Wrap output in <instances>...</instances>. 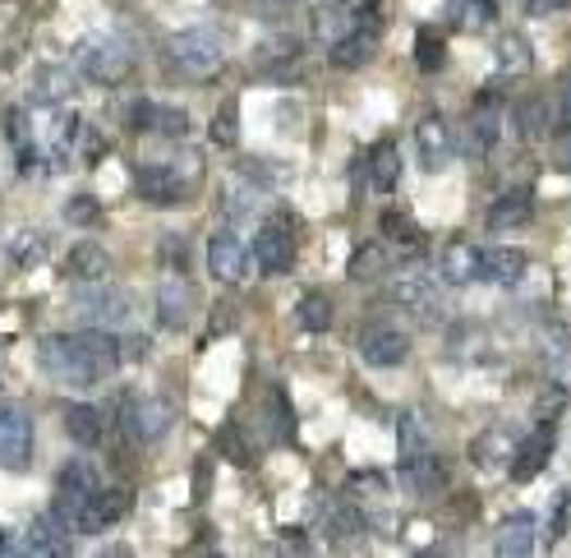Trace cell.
I'll return each instance as SVG.
<instances>
[{"mask_svg":"<svg viewBox=\"0 0 571 558\" xmlns=\"http://www.w3.org/2000/svg\"><path fill=\"white\" fill-rule=\"evenodd\" d=\"M37 364L74 388H88V383L107 379L115 364H121V342L102 328H84V333H51L37 346Z\"/></svg>","mask_w":571,"mask_h":558,"instance_id":"6da1fadb","label":"cell"},{"mask_svg":"<svg viewBox=\"0 0 571 558\" xmlns=\"http://www.w3.org/2000/svg\"><path fill=\"white\" fill-rule=\"evenodd\" d=\"M166 61L181 79H194V84H208L216 74L226 70V55H222V42L208 33V28H189V33H175L171 47H166Z\"/></svg>","mask_w":571,"mask_h":558,"instance_id":"7a4b0ae2","label":"cell"},{"mask_svg":"<svg viewBox=\"0 0 571 558\" xmlns=\"http://www.w3.org/2000/svg\"><path fill=\"white\" fill-rule=\"evenodd\" d=\"M139 195L157 208H181L189 199L194 181H199V158H181V162H144L134 171Z\"/></svg>","mask_w":571,"mask_h":558,"instance_id":"3957f363","label":"cell"},{"mask_svg":"<svg viewBox=\"0 0 571 558\" xmlns=\"http://www.w3.org/2000/svg\"><path fill=\"white\" fill-rule=\"evenodd\" d=\"M78 70H84V79L115 88L134 74V51L121 37H88V42H78Z\"/></svg>","mask_w":571,"mask_h":558,"instance_id":"277c9868","label":"cell"},{"mask_svg":"<svg viewBox=\"0 0 571 558\" xmlns=\"http://www.w3.org/2000/svg\"><path fill=\"white\" fill-rule=\"evenodd\" d=\"M129 310H134V300L121 292V286H107V282H88L84 292H78V314L88 319V328H125L129 323Z\"/></svg>","mask_w":571,"mask_h":558,"instance_id":"5b68a950","label":"cell"},{"mask_svg":"<svg viewBox=\"0 0 571 558\" xmlns=\"http://www.w3.org/2000/svg\"><path fill=\"white\" fill-rule=\"evenodd\" d=\"M253 263L263 268V277H277L295 263V218L277 213L259 226V240H253Z\"/></svg>","mask_w":571,"mask_h":558,"instance_id":"8992f818","label":"cell"},{"mask_svg":"<svg viewBox=\"0 0 571 558\" xmlns=\"http://www.w3.org/2000/svg\"><path fill=\"white\" fill-rule=\"evenodd\" d=\"M97 489H102V480H97L92 461H84V457L65 461L61 475H55V498H61V504H55V512L70 517V522H78V508H84ZM74 531H78V526H74Z\"/></svg>","mask_w":571,"mask_h":558,"instance_id":"52a82bcc","label":"cell"},{"mask_svg":"<svg viewBox=\"0 0 571 558\" xmlns=\"http://www.w3.org/2000/svg\"><path fill=\"white\" fill-rule=\"evenodd\" d=\"M33 461V420L18 407H0V471H24Z\"/></svg>","mask_w":571,"mask_h":558,"instance_id":"ba28073f","label":"cell"},{"mask_svg":"<svg viewBox=\"0 0 571 558\" xmlns=\"http://www.w3.org/2000/svg\"><path fill=\"white\" fill-rule=\"evenodd\" d=\"M447 461L438 452H406L401 461V485L415 494V498H443L447 494Z\"/></svg>","mask_w":571,"mask_h":558,"instance_id":"9c48e42d","label":"cell"},{"mask_svg":"<svg viewBox=\"0 0 571 558\" xmlns=\"http://www.w3.org/2000/svg\"><path fill=\"white\" fill-rule=\"evenodd\" d=\"M171 420H175V411L162 397H129L121 411V425L139 438V444H157V438L171 430Z\"/></svg>","mask_w":571,"mask_h":558,"instance_id":"30bf717a","label":"cell"},{"mask_svg":"<svg viewBox=\"0 0 571 558\" xmlns=\"http://www.w3.org/2000/svg\"><path fill=\"white\" fill-rule=\"evenodd\" d=\"M451 152H457V129H451L443 115H424L415 125V158L424 171H443L451 162Z\"/></svg>","mask_w":571,"mask_h":558,"instance_id":"8fae6325","label":"cell"},{"mask_svg":"<svg viewBox=\"0 0 571 558\" xmlns=\"http://www.w3.org/2000/svg\"><path fill=\"white\" fill-rule=\"evenodd\" d=\"M554 420H539V430L535 434H525V444L521 448H511V480L517 485H530L544 467H548V457H554Z\"/></svg>","mask_w":571,"mask_h":558,"instance_id":"7c38bea8","label":"cell"},{"mask_svg":"<svg viewBox=\"0 0 571 558\" xmlns=\"http://www.w3.org/2000/svg\"><path fill=\"white\" fill-rule=\"evenodd\" d=\"M129 508H134V494L129 489H97L84 508H78V531L84 535H97V531H107V526H115L121 517H129Z\"/></svg>","mask_w":571,"mask_h":558,"instance_id":"4fadbf2b","label":"cell"},{"mask_svg":"<svg viewBox=\"0 0 571 558\" xmlns=\"http://www.w3.org/2000/svg\"><path fill=\"white\" fill-rule=\"evenodd\" d=\"M208 273L216 282H245L249 249H245V240L235 236V231H216V236L208 240Z\"/></svg>","mask_w":571,"mask_h":558,"instance_id":"5bb4252c","label":"cell"},{"mask_svg":"<svg viewBox=\"0 0 571 558\" xmlns=\"http://www.w3.org/2000/svg\"><path fill=\"white\" fill-rule=\"evenodd\" d=\"M157 323H162V328H175V333L194 323V286L185 277L157 282Z\"/></svg>","mask_w":571,"mask_h":558,"instance_id":"9a60e30c","label":"cell"},{"mask_svg":"<svg viewBox=\"0 0 571 558\" xmlns=\"http://www.w3.org/2000/svg\"><path fill=\"white\" fill-rule=\"evenodd\" d=\"M457 144L466 158H484V152H494L498 144V111H494V98H488V88H484V98L475 107V115L457 129Z\"/></svg>","mask_w":571,"mask_h":558,"instance_id":"2e32d148","label":"cell"},{"mask_svg":"<svg viewBox=\"0 0 571 558\" xmlns=\"http://www.w3.org/2000/svg\"><path fill=\"white\" fill-rule=\"evenodd\" d=\"M253 65H259L268 79H295L305 70V47L295 37H268V42L253 51Z\"/></svg>","mask_w":571,"mask_h":558,"instance_id":"e0dca14e","label":"cell"},{"mask_svg":"<svg viewBox=\"0 0 571 558\" xmlns=\"http://www.w3.org/2000/svg\"><path fill=\"white\" fill-rule=\"evenodd\" d=\"M494 549L502 558H530L539 549V522L530 512H511L507 522L498 526V535H494Z\"/></svg>","mask_w":571,"mask_h":558,"instance_id":"ac0fdd59","label":"cell"},{"mask_svg":"<svg viewBox=\"0 0 571 558\" xmlns=\"http://www.w3.org/2000/svg\"><path fill=\"white\" fill-rule=\"evenodd\" d=\"M360 356L369 364H378V370H397V364H406V356H410V337L397 328H369L360 337Z\"/></svg>","mask_w":571,"mask_h":558,"instance_id":"d6986e66","label":"cell"},{"mask_svg":"<svg viewBox=\"0 0 571 558\" xmlns=\"http://www.w3.org/2000/svg\"><path fill=\"white\" fill-rule=\"evenodd\" d=\"M387 296H392V305H401V310H410V314H438V286H433V277H424V273H406V277H397L387 286Z\"/></svg>","mask_w":571,"mask_h":558,"instance_id":"ffe728a7","label":"cell"},{"mask_svg":"<svg viewBox=\"0 0 571 558\" xmlns=\"http://www.w3.org/2000/svg\"><path fill=\"white\" fill-rule=\"evenodd\" d=\"M373 51H378V33H369V28H346L342 37H332L327 61H332V70H360V65L373 61Z\"/></svg>","mask_w":571,"mask_h":558,"instance_id":"44dd1931","label":"cell"},{"mask_svg":"<svg viewBox=\"0 0 571 558\" xmlns=\"http://www.w3.org/2000/svg\"><path fill=\"white\" fill-rule=\"evenodd\" d=\"M134 129H144V134H162V139H185V134H189V115H185L181 107L139 102V107H134Z\"/></svg>","mask_w":571,"mask_h":558,"instance_id":"7402d4cb","label":"cell"},{"mask_svg":"<svg viewBox=\"0 0 571 558\" xmlns=\"http://www.w3.org/2000/svg\"><path fill=\"white\" fill-rule=\"evenodd\" d=\"M65 277L74 282H107L111 277V259H107V249L102 245H92V240H78L70 249V259H65Z\"/></svg>","mask_w":571,"mask_h":558,"instance_id":"603a6c76","label":"cell"},{"mask_svg":"<svg viewBox=\"0 0 571 558\" xmlns=\"http://www.w3.org/2000/svg\"><path fill=\"white\" fill-rule=\"evenodd\" d=\"M480 255H484V249H475L470 240H451L443 249V282H451V286L480 282Z\"/></svg>","mask_w":571,"mask_h":558,"instance_id":"cb8c5ba5","label":"cell"},{"mask_svg":"<svg viewBox=\"0 0 571 558\" xmlns=\"http://www.w3.org/2000/svg\"><path fill=\"white\" fill-rule=\"evenodd\" d=\"M525 255L521 249H488L480 255V282H498V286H517L525 277Z\"/></svg>","mask_w":571,"mask_h":558,"instance_id":"d4e9b609","label":"cell"},{"mask_svg":"<svg viewBox=\"0 0 571 558\" xmlns=\"http://www.w3.org/2000/svg\"><path fill=\"white\" fill-rule=\"evenodd\" d=\"M61 416H65V434L74 438V444H84V448L102 444L107 425H102V411H97V407H88V401H70Z\"/></svg>","mask_w":571,"mask_h":558,"instance_id":"484cf974","label":"cell"},{"mask_svg":"<svg viewBox=\"0 0 571 558\" xmlns=\"http://www.w3.org/2000/svg\"><path fill=\"white\" fill-rule=\"evenodd\" d=\"M263 430L272 444H295V411H290V397L282 388H268V397H263Z\"/></svg>","mask_w":571,"mask_h":558,"instance_id":"4316f807","label":"cell"},{"mask_svg":"<svg viewBox=\"0 0 571 558\" xmlns=\"http://www.w3.org/2000/svg\"><path fill=\"white\" fill-rule=\"evenodd\" d=\"M397 181H401V152H397V144H378L369 152V185L378 189V195H392Z\"/></svg>","mask_w":571,"mask_h":558,"instance_id":"83f0119b","label":"cell"},{"mask_svg":"<svg viewBox=\"0 0 571 558\" xmlns=\"http://www.w3.org/2000/svg\"><path fill=\"white\" fill-rule=\"evenodd\" d=\"M511 129H517L521 144H539L544 134H548V102L544 98L517 102V111H511Z\"/></svg>","mask_w":571,"mask_h":558,"instance_id":"f1b7e54d","label":"cell"},{"mask_svg":"<svg viewBox=\"0 0 571 558\" xmlns=\"http://www.w3.org/2000/svg\"><path fill=\"white\" fill-rule=\"evenodd\" d=\"M535 61V51H530L525 33H502L498 37V79H521Z\"/></svg>","mask_w":571,"mask_h":558,"instance_id":"f546056e","label":"cell"},{"mask_svg":"<svg viewBox=\"0 0 571 558\" xmlns=\"http://www.w3.org/2000/svg\"><path fill=\"white\" fill-rule=\"evenodd\" d=\"M530 213H535V203H530V195H521V189H511V195H502L494 208H488V226L494 231H517L530 222Z\"/></svg>","mask_w":571,"mask_h":558,"instance_id":"4dcf8cb0","label":"cell"},{"mask_svg":"<svg viewBox=\"0 0 571 558\" xmlns=\"http://www.w3.org/2000/svg\"><path fill=\"white\" fill-rule=\"evenodd\" d=\"M392 268V249L383 240H364L356 249V259H350V282H369V277H378Z\"/></svg>","mask_w":571,"mask_h":558,"instance_id":"1f68e13d","label":"cell"},{"mask_svg":"<svg viewBox=\"0 0 571 558\" xmlns=\"http://www.w3.org/2000/svg\"><path fill=\"white\" fill-rule=\"evenodd\" d=\"M470 461L475 467H498V461H511V438L502 434V430H484V434H475L470 438Z\"/></svg>","mask_w":571,"mask_h":558,"instance_id":"d6a6232c","label":"cell"},{"mask_svg":"<svg viewBox=\"0 0 571 558\" xmlns=\"http://www.w3.org/2000/svg\"><path fill=\"white\" fill-rule=\"evenodd\" d=\"M51 255V236H42V231H18V236L10 240V263L14 268H37L47 263Z\"/></svg>","mask_w":571,"mask_h":558,"instance_id":"836d02e7","label":"cell"},{"mask_svg":"<svg viewBox=\"0 0 571 558\" xmlns=\"http://www.w3.org/2000/svg\"><path fill=\"white\" fill-rule=\"evenodd\" d=\"M332 314H337V310H332V300L323 292H309V296H300V305H295V319H300L305 333H327Z\"/></svg>","mask_w":571,"mask_h":558,"instance_id":"e575fe53","label":"cell"},{"mask_svg":"<svg viewBox=\"0 0 571 558\" xmlns=\"http://www.w3.org/2000/svg\"><path fill=\"white\" fill-rule=\"evenodd\" d=\"M216 448H222L235 467H253V444L245 438V430L235 425V420H226V425L216 430Z\"/></svg>","mask_w":571,"mask_h":558,"instance_id":"d590c367","label":"cell"},{"mask_svg":"<svg viewBox=\"0 0 571 558\" xmlns=\"http://www.w3.org/2000/svg\"><path fill=\"white\" fill-rule=\"evenodd\" d=\"M443 61H447V42L438 33H415V65L424 70V74H438L443 70Z\"/></svg>","mask_w":571,"mask_h":558,"instance_id":"8d00e7d4","label":"cell"},{"mask_svg":"<svg viewBox=\"0 0 571 558\" xmlns=\"http://www.w3.org/2000/svg\"><path fill=\"white\" fill-rule=\"evenodd\" d=\"M259 203H268V189L263 185H231L226 189V213H235V218L259 213Z\"/></svg>","mask_w":571,"mask_h":558,"instance_id":"74e56055","label":"cell"},{"mask_svg":"<svg viewBox=\"0 0 571 558\" xmlns=\"http://www.w3.org/2000/svg\"><path fill=\"white\" fill-rule=\"evenodd\" d=\"M332 535L337 541H350V535H364V512L350 504V498H342L337 508H332Z\"/></svg>","mask_w":571,"mask_h":558,"instance_id":"f35d334b","label":"cell"},{"mask_svg":"<svg viewBox=\"0 0 571 558\" xmlns=\"http://www.w3.org/2000/svg\"><path fill=\"white\" fill-rule=\"evenodd\" d=\"M544 360L554 364V370H567V364H571V328L554 323V328L544 333Z\"/></svg>","mask_w":571,"mask_h":558,"instance_id":"ab89813d","label":"cell"},{"mask_svg":"<svg viewBox=\"0 0 571 558\" xmlns=\"http://www.w3.org/2000/svg\"><path fill=\"white\" fill-rule=\"evenodd\" d=\"M70 92V74L65 70H42L33 84V102H61Z\"/></svg>","mask_w":571,"mask_h":558,"instance_id":"60d3db41","label":"cell"},{"mask_svg":"<svg viewBox=\"0 0 571 558\" xmlns=\"http://www.w3.org/2000/svg\"><path fill=\"white\" fill-rule=\"evenodd\" d=\"M383 240H397V245H420V226L415 218H406V213H383Z\"/></svg>","mask_w":571,"mask_h":558,"instance_id":"b9f144b4","label":"cell"},{"mask_svg":"<svg viewBox=\"0 0 571 558\" xmlns=\"http://www.w3.org/2000/svg\"><path fill=\"white\" fill-rule=\"evenodd\" d=\"M567 508H571V494H567V489H558V494H554V508H548V522H544V535H539L544 545H554L558 535L567 531Z\"/></svg>","mask_w":571,"mask_h":558,"instance_id":"7bdbcfd3","label":"cell"},{"mask_svg":"<svg viewBox=\"0 0 571 558\" xmlns=\"http://www.w3.org/2000/svg\"><path fill=\"white\" fill-rule=\"evenodd\" d=\"M461 24L470 28V33H475V28H484V24H494V14H498V5H494V0H461Z\"/></svg>","mask_w":571,"mask_h":558,"instance_id":"ee69618b","label":"cell"},{"mask_svg":"<svg viewBox=\"0 0 571 558\" xmlns=\"http://www.w3.org/2000/svg\"><path fill=\"white\" fill-rule=\"evenodd\" d=\"M97 218H102V208H97L92 195H74V199L65 203V222H70V226H92Z\"/></svg>","mask_w":571,"mask_h":558,"instance_id":"f6af8a7d","label":"cell"},{"mask_svg":"<svg viewBox=\"0 0 571 558\" xmlns=\"http://www.w3.org/2000/svg\"><path fill=\"white\" fill-rule=\"evenodd\" d=\"M539 420H558L567 411V388H558V383H548V388L539 393Z\"/></svg>","mask_w":571,"mask_h":558,"instance_id":"bcb514c9","label":"cell"},{"mask_svg":"<svg viewBox=\"0 0 571 558\" xmlns=\"http://www.w3.org/2000/svg\"><path fill=\"white\" fill-rule=\"evenodd\" d=\"M5 144H14V148L28 144V121H24V111H10V115H5Z\"/></svg>","mask_w":571,"mask_h":558,"instance_id":"7dc6e473","label":"cell"},{"mask_svg":"<svg viewBox=\"0 0 571 558\" xmlns=\"http://www.w3.org/2000/svg\"><path fill=\"white\" fill-rule=\"evenodd\" d=\"M212 139H216V144H235V111H231V107L216 111V121H212Z\"/></svg>","mask_w":571,"mask_h":558,"instance_id":"c3c4849f","label":"cell"},{"mask_svg":"<svg viewBox=\"0 0 571 558\" xmlns=\"http://www.w3.org/2000/svg\"><path fill=\"white\" fill-rule=\"evenodd\" d=\"M410 448H424V430H420V420L415 416H401V452H410Z\"/></svg>","mask_w":571,"mask_h":558,"instance_id":"681fc988","label":"cell"},{"mask_svg":"<svg viewBox=\"0 0 571 558\" xmlns=\"http://www.w3.org/2000/svg\"><path fill=\"white\" fill-rule=\"evenodd\" d=\"M558 125L571 129V74H562V84H558Z\"/></svg>","mask_w":571,"mask_h":558,"instance_id":"f907efd6","label":"cell"},{"mask_svg":"<svg viewBox=\"0 0 571 558\" xmlns=\"http://www.w3.org/2000/svg\"><path fill=\"white\" fill-rule=\"evenodd\" d=\"M571 0H525V14L530 18H544V14H558V10H567Z\"/></svg>","mask_w":571,"mask_h":558,"instance_id":"816d5d0a","label":"cell"},{"mask_svg":"<svg viewBox=\"0 0 571 558\" xmlns=\"http://www.w3.org/2000/svg\"><path fill=\"white\" fill-rule=\"evenodd\" d=\"M212 314H216L212 319V333H226V328H235V314H240V310H235V305H216Z\"/></svg>","mask_w":571,"mask_h":558,"instance_id":"f5cc1de1","label":"cell"},{"mask_svg":"<svg viewBox=\"0 0 571 558\" xmlns=\"http://www.w3.org/2000/svg\"><path fill=\"white\" fill-rule=\"evenodd\" d=\"M0 554H24V535L10 531V526H0Z\"/></svg>","mask_w":571,"mask_h":558,"instance_id":"db71d44e","label":"cell"},{"mask_svg":"<svg viewBox=\"0 0 571 558\" xmlns=\"http://www.w3.org/2000/svg\"><path fill=\"white\" fill-rule=\"evenodd\" d=\"M558 162H562V166L571 171V129L562 134V148H558Z\"/></svg>","mask_w":571,"mask_h":558,"instance_id":"11a10c76","label":"cell"},{"mask_svg":"<svg viewBox=\"0 0 571 558\" xmlns=\"http://www.w3.org/2000/svg\"><path fill=\"white\" fill-rule=\"evenodd\" d=\"M327 5H350V0H327Z\"/></svg>","mask_w":571,"mask_h":558,"instance_id":"9f6ffc18","label":"cell"}]
</instances>
